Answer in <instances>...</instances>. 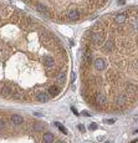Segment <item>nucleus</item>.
Listing matches in <instances>:
<instances>
[{"label": "nucleus", "mask_w": 138, "mask_h": 143, "mask_svg": "<svg viewBox=\"0 0 138 143\" xmlns=\"http://www.w3.org/2000/svg\"><path fill=\"white\" fill-rule=\"evenodd\" d=\"M66 16L70 21H77L81 16V12L79 11V9H71L66 12Z\"/></svg>", "instance_id": "1"}, {"label": "nucleus", "mask_w": 138, "mask_h": 143, "mask_svg": "<svg viewBox=\"0 0 138 143\" xmlns=\"http://www.w3.org/2000/svg\"><path fill=\"white\" fill-rule=\"evenodd\" d=\"M114 103H117L118 106H124L128 103V96L126 93H118L114 98Z\"/></svg>", "instance_id": "2"}, {"label": "nucleus", "mask_w": 138, "mask_h": 143, "mask_svg": "<svg viewBox=\"0 0 138 143\" xmlns=\"http://www.w3.org/2000/svg\"><path fill=\"white\" fill-rule=\"evenodd\" d=\"M95 101H96V103H98V105L105 106V105H107V96L102 92H98V93L95 95Z\"/></svg>", "instance_id": "3"}, {"label": "nucleus", "mask_w": 138, "mask_h": 143, "mask_svg": "<svg viewBox=\"0 0 138 143\" xmlns=\"http://www.w3.org/2000/svg\"><path fill=\"white\" fill-rule=\"evenodd\" d=\"M127 21V14L126 12H118L114 15V23L118 25H122Z\"/></svg>", "instance_id": "4"}, {"label": "nucleus", "mask_w": 138, "mask_h": 143, "mask_svg": "<svg viewBox=\"0 0 138 143\" xmlns=\"http://www.w3.org/2000/svg\"><path fill=\"white\" fill-rule=\"evenodd\" d=\"M36 10L39 12H41V14H44V15H49L50 14V10H49V8H47L45 4H42V3H36Z\"/></svg>", "instance_id": "5"}, {"label": "nucleus", "mask_w": 138, "mask_h": 143, "mask_svg": "<svg viewBox=\"0 0 138 143\" xmlns=\"http://www.w3.org/2000/svg\"><path fill=\"white\" fill-rule=\"evenodd\" d=\"M35 97L39 102H49V99H50V95L47 93V92H37L35 95Z\"/></svg>", "instance_id": "6"}, {"label": "nucleus", "mask_w": 138, "mask_h": 143, "mask_svg": "<svg viewBox=\"0 0 138 143\" xmlns=\"http://www.w3.org/2000/svg\"><path fill=\"white\" fill-rule=\"evenodd\" d=\"M49 95H51V96H56V95H59L60 93V90L57 86H55V85H50L49 87H47V91H46Z\"/></svg>", "instance_id": "7"}, {"label": "nucleus", "mask_w": 138, "mask_h": 143, "mask_svg": "<svg viewBox=\"0 0 138 143\" xmlns=\"http://www.w3.org/2000/svg\"><path fill=\"white\" fill-rule=\"evenodd\" d=\"M10 119H11V123H14V124H21L23 121H24L23 117L19 116V115H11Z\"/></svg>", "instance_id": "8"}, {"label": "nucleus", "mask_w": 138, "mask_h": 143, "mask_svg": "<svg viewBox=\"0 0 138 143\" xmlns=\"http://www.w3.org/2000/svg\"><path fill=\"white\" fill-rule=\"evenodd\" d=\"M42 139H44V143H54V136H52V133H50V132L44 133Z\"/></svg>", "instance_id": "9"}, {"label": "nucleus", "mask_w": 138, "mask_h": 143, "mask_svg": "<svg viewBox=\"0 0 138 143\" xmlns=\"http://www.w3.org/2000/svg\"><path fill=\"white\" fill-rule=\"evenodd\" d=\"M56 81H57V83L62 85L65 83V81H66V73L65 72H60L57 76H56Z\"/></svg>", "instance_id": "10"}, {"label": "nucleus", "mask_w": 138, "mask_h": 143, "mask_svg": "<svg viewBox=\"0 0 138 143\" xmlns=\"http://www.w3.org/2000/svg\"><path fill=\"white\" fill-rule=\"evenodd\" d=\"M55 126H56V127H57V128H59V129H60V131H61V132L63 133V134H67V129H66V128H65V127H63V126H62L61 123H59V122H56V123H55Z\"/></svg>", "instance_id": "11"}, {"label": "nucleus", "mask_w": 138, "mask_h": 143, "mask_svg": "<svg viewBox=\"0 0 138 143\" xmlns=\"http://www.w3.org/2000/svg\"><path fill=\"white\" fill-rule=\"evenodd\" d=\"M34 129H35L36 132H39V131H42V126H41L40 123H34Z\"/></svg>", "instance_id": "12"}, {"label": "nucleus", "mask_w": 138, "mask_h": 143, "mask_svg": "<svg viewBox=\"0 0 138 143\" xmlns=\"http://www.w3.org/2000/svg\"><path fill=\"white\" fill-rule=\"evenodd\" d=\"M6 128V122L3 119H0V131H4Z\"/></svg>", "instance_id": "13"}, {"label": "nucleus", "mask_w": 138, "mask_h": 143, "mask_svg": "<svg viewBox=\"0 0 138 143\" xmlns=\"http://www.w3.org/2000/svg\"><path fill=\"white\" fill-rule=\"evenodd\" d=\"M90 129H91V131L97 129V124H96V123H91V124H90Z\"/></svg>", "instance_id": "14"}, {"label": "nucleus", "mask_w": 138, "mask_h": 143, "mask_svg": "<svg viewBox=\"0 0 138 143\" xmlns=\"http://www.w3.org/2000/svg\"><path fill=\"white\" fill-rule=\"evenodd\" d=\"M116 122V119H105V123H108V124H113Z\"/></svg>", "instance_id": "15"}, {"label": "nucleus", "mask_w": 138, "mask_h": 143, "mask_svg": "<svg viewBox=\"0 0 138 143\" xmlns=\"http://www.w3.org/2000/svg\"><path fill=\"white\" fill-rule=\"evenodd\" d=\"M71 110H72V112H74V113H75L76 116H79V112L76 111V108H75V107H71Z\"/></svg>", "instance_id": "16"}, {"label": "nucleus", "mask_w": 138, "mask_h": 143, "mask_svg": "<svg viewBox=\"0 0 138 143\" xmlns=\"http://www.w3.org/2000/svg\"><path fill=\"white\" fill-rule=\"evenodd\" d=\"M79 128H80V131H81V132H85V127H83L82 124H80V126H79Z\"/></svg>", "instance_id": "17"}, {"label": "nucleus", "mask_w": 138, "mask_h": 143, "mask_svg": "<svg viewBox=\"0 0 138 143\" xmlns=\"http://www.w3.org/2000/svg\"><path fill=\"white\" fill-rule=\"evenodd\" d=\"M82 113H83V116H88V117L91 116V113H90V112H87V111H83Z\"/></svg>", "instance_id": "18"}, {"label": "nucleus", "mask_w": 138, "mask_h": 143, "mask_svg": "<svg viewBox=\"0 0 138 143\" xmlns=\"http://www.w3.org/2000/svg\"><path fill=\"white\" fill-rule=\"evenodd\" d=\"M133 121H134L136 123H138V115H136L134 117H133Z\"/></svg>", "instance_id": "19"}, {"label": "nucleus", "mask_w": 138, "mask_h": 143, "mask_svg": "<svg viewBox=\"0 0 138 143\" xmlns=\"http://www.w3.org/2000/svg\"><path fill=\"white\" fill-rule=\"evenodd\" d=\"M118 4H121V5H123V4H124V0H119V1H118Z\"/></svg>", "instance_id": "20"}, {"label": "nucleus", "mask_w": 138, "mask_h": 143, "mask_svg": "<svg viewBox=\"0 0 138 143\" xmlns=\"http://www.w3.org/2000/svg\"><path fill=\"white\" fill-rule=\"evenodd\" d=\"M54 143H65V142H62V141H56V142H54Z\"/></svg>", "instance_id": "21"}, {"label": "nucleus", "mask_w": 138, "mask_h": 143, "mask_svg": "<svg viewBox=\"0 0 138 143\" xmlns=\"http://www.w3.org/2000/svg\"><path fill=\"white\" fill-rule=\"evenodd\" d=\"M1 87H3V86H1V85H0V93H1Z\"/></svg>", "instance_id": "22"}, {"label": "nucleus", "mask_w": 138, "mask_h": 143, "mask_svg": "<svg viewBox=\"0 0 138 143\" xmlns=\"http://www.w3.org/2000/svg\"><path fill=\"white\" fill-rule=\"evenodd\" d=\"M105 143H111V142H110V141H107V142H105Z\"/></svg>", "instance_id": "23"}]
</instances>
